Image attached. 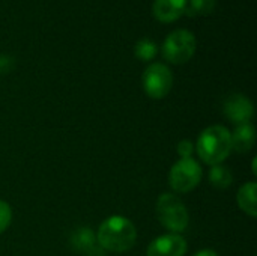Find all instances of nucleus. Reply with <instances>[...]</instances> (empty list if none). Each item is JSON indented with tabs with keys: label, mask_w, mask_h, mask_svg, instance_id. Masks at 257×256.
<instances>
[{
	"label": "nucleus",
	"mask_w": 257,
	"mask_h": 256,
	"mask_svg": "<svg viewBox=\"0 0 257 256\" xmlns=\"http://www.w3.org/2000/svg\"><path fill=\"white\" fill-rule=\"evenodd\" d=\"M83 256H107V252L102 247H99L98 244H95L92 249H89L86 253H83Z\"/></svg>",
	"instance_id": "nucleus-19"
},
{
	"label": "nucleus",
	"mask_w": 257,
	"mask_h": 256,
	"mask_svg": "<svg viewBox=\"0 0 257 256\" xmlns=\"http://www.w3.org/2000/svg\"><path fill=\"white\" fill-rule=\"evenodd\" d=\"M251 169H253V174L256 175L257 170H256V158H253V164H251Z\"/></svg>",
	"instance_id": "nucleus-21"
},
{
	"label": "nucleus",
	"mask_w": 257,
	"mask_h": 256,
	"mask_svg": "<svg viewBox=\"0 0 257 256\" xmlns=\"http://www.w3.org/2000/svg\"><path fill=\"white\" fill-rule=\"evenodd\" d=\"M14 59L9 54H0V74H8L14 68Z\"/></svg>",
	"instance_id": "nucleus-18"
},
{
	"label": "nucleus",
	"mask_w": 257,
	"mask_h": 256,
	"mask_svg": "<svg viewBox=\"0 0 257 256\" xmlns=\"http://www.w3.org/2000/svg\"><path fill=\"white\" fill-rule=\"evenodd\" d=\"M12 222V210L11 205L0 199V234H3Z\"/></svg>",
	"instance_id": "nucleus-15"
},
{
	"label": "nucleus",
	"mask_w": 257,
	"mask_h": 256,
	"mask_svg": "<svg viewBox=\"0 0 257 256\" xmlns=\"http://www.w3.org/2000/svg\"><path fill=\"white\" fill-rule=\"evenodd\" d=\"M176 151L181 158H190L194 154V143L191 140H181L176 146Z\"/></svg>",
	"instance_id": "nucleus-17"
},
{
	"label": "nucleus",
	"mask_w": 257,
	"mask_h": 256,
	"mask_svg": "<svg viewBox=\"0 0 257 256\" xmlns=\"http://www.w3.org/2000/svg\"><path fill=\"white\" fill-rule=\"evenodd\" d=\"M230 134H232V151L244 154L253 148L254 140H256V131H254L253 124L248 122V124L236 125L235 131Z\"/></svg>",
	"instance_id": "nucleus-11"
},
{
	"label": "nucleus",
	"mask_w": 257,
	"mask_h": 256,
	"mask_svg": "<svg viewBox=\"0 0 257 256\" xmlns=\"http://www.w3.org/2000/svg\"><path fill=\"white\" fill-rule=\"evenodd\" d=\"M197 50V39L193 32L178 29L172 32L163 44V56L173 65L187 63Z\"/></svg>",
	"instance_id": "nucleus-4"
},
{
	"label": "nucleus",
	"mask_w": 257,
	"mask_h": 256,
	"mask_svg": "<svg viewBox=\"0 0 257 256\" xmlns=\"http://www.w3.org/2000/svg\"><path fill=\"white\" fill-rule=\"evenodd\" d=\"M69 244H71V247H72L75 252L86 253L89 249H92V247L96 244V235H95V232H93L90 228L81 226V228L75 229V231L71 234Z\"/></svg>",
	"instance_id": "nucleus-12"
},
{
	"label": "nucleus",
	"mask_w": 257,
	"mask_h": 256,
	"mask_svg": "<svg viewBox=\"0 0 257 256\" xmlns=\"http://www.w3.org/2000/svg\"><path fill=\"white\" fill-rule=\"evenodd\" d=\"M145 94L152 100L166 98L173 88V74L170 68L161 62L151 63L142 77Z\"/></svg>",
	"instance_id": "nucleus-6"
},
{
	"label": "nucleus",
	"mask_w": 257,
	"mask_h": 256,
	"mask_svg": "<svg viewBox=\"0 0 257 256\" xmlns=\"http://www.w3.org/2000/svg\"><path fill=\"white\" fill-rule=\"evenodd\" d=\"M203 170L197 160L179 158L169 172V186L175 193H190L202 181Z\"/></svg>",
	"instance_id": "nucleus-5"
},
{
	"label": "nucleus",
	"mask_w": 257,
	"mask_h": 256,
	"mask_svg": "<svg viewBox=\"0 0 257 256\" xmlns=\"http://www.w3.org/2000/svg\"><path fill=\"white\" fill-rule=\"evenodd\" d=\"M155 213L158 222L172 234H181L187 229L190 214L178 195L163 193L157 199Z\"/></svg>",
	"instance_id": "nucleus-3"
},
{
	"label": "nucleus",
	"mask_w": 257,
	"mask_h": 256,
	"mask_svg": "<svg viewBox=\"0 0 257 256\" xmlns=\"http://www.w3.org/2000/svg\"><path fill=\"white\" fill-rule=\"evenodd\" d=\"M223 109H224L226 118L235 125L248 124L254 115L253 101L244 94H233L227 97L223 104Z\"/></svg>",
	"instance_id": "nucleus-7"
},
{
	"label": "nucleus",
	"mask_w": 257,
	"mask_h": 256,
	"mask_svg": "<svg viewBox=\"0 0 257 256\" xmlns=\"http://www.w3.org/2000/svg\"><path fill=\"white\" fill-rule=\"evenodd\" d=\"M194 151L205 164H221L232 152L230 130L224 125H211L205 128L194 143Z\"/></svg>",
	"instance_id": "nucleus-2"
},
{
	"label": "nucleus",
	"mask_w": 257,
	"mask_h": 256,
	"mask_svg": "<svg viewBox=\"0 0 257 256\" xmlns=\"http://www.w3.org/2000/svg\"><path fill=\"white\" fill-rule=\"evenodd\" d=\"M152 12L161 23H175L187 12V0H155Z\"/></svg>",
	"instance_id": "nucleus-9"
},
{
	"label": "nucleus",
	"mask_w": 257,
	"mask_h": 256,
	"mask_svg": "<svg viewBox=\"0 0 257 256\" xmlns=\"http://www.w3.org/2000/svg\"><path fill=\"white\" fill-rule=\"evenodd\" d=\"M96 244L105 252L123 253L134 247L137 229L134 223L123 216H110L98 228Z\"/></svg>",
	"instance_id": "nucleus-1"
},
{
	"label": "nucleus",
	"mask_w": 257,
	"mask_h": 256,
	"mask_svg": "<svg viewBox=\"0 0 257 256\" xmlns=\"http://www.w3.org/2000/svg\"><path fill=\"white\" fill-rule=\"evenodd\" d=\"M134 54L137 59L143 60V62H149V60H154L155 56L158 54V45L149 39V38H143L140 39L136 47H134Z\"/></svg>",
	"instance_id": "nucleus-14"
},
{
	"label": "nucleus",
	"mask_w": 257,
	"mask_h": 256,
	"mask_svg": "<svg viewBox=\"0 0 257 256\" xmlns=\"http://www.w3.org/2000/svg\"><path fill=\"white\" fill-rule=\"evenodd\" d=\"M236 202L242 213L254 219L257 216V184L256 181H248L242 184L236 193Z\"/></svg>",
	"instance_id": "nucleus-10"
},
{
	"label": "nucleus",
	"mask_w": 257,
	"mask_h": 256,
	"mask_svg": "<svg viewBox=\"0 0 257 256\" xmlns=\"http://www.w3.org/2000/svg\"><path fill=\"white\" fill-rule=\"evenodd\" d=\"M194 256H218V253L212 249H203V250L197 252Z\"/></svg>",
	"instance_id": "nucleus-20"
},
{
	"label": "nucleus",
	"mask_w": 257,
	"mask_h": 256,
	"mask_svg": "<svg viewBox=\"0 0 257 256\" xmlns=\"http://www.w3.org/2000/svg\"><path fill=\"white\" fill-rule=\"evenodd\" d=\"M215 3H217L215 0H190L193 12L202 14V15L211 14L215 8Z\"/></svg>",
	"instance_id": "nucleus-16"
},
{
	"label": "nucleus",
	"mask_w": 257,
	"mask_h": 256,
	"mask_svg": "<svg viewBox=\"0 0 257 256\" xmlns=\"http://www.w3.org/2000/svg\"><path fill=\"white\" fill-rule=\"evenodd\" d=\"M209 183L215 187V189H229L233 183V175L230 172V169L227 166H224L223 163L221 164H215V166H211V170H209Z\"/></svg>",
	"instance_id": "nucleus-13"
},
{
	"label": "nucleus",
	"mask_w": 257,
	"mask_h": 256,
	"mask_svg": "<svg viewBox=\"0 0 257 256\" xmlns=\"http://www.w3.org/2000/svg\"><path fill=\"white\" fill-rule=\"evenodd\" d=\"M187 241L181 234H166L157 237L148 247L146 256H184L187 253Z\"/></svg>",
	"instance_id": "nucleus-8"
}]
</instances>
